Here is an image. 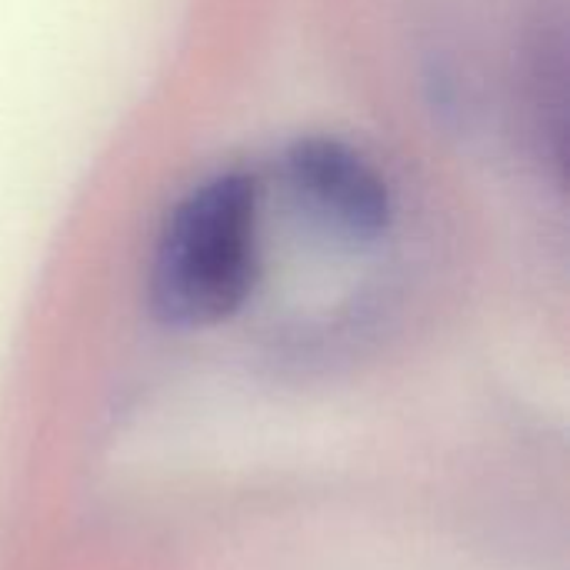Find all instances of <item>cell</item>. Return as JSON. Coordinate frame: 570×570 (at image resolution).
I'll use <instances>...</instances> for the list:
<instances>
[{
    "label": "cell",
    "mask_w": 570,
    "mask_h": 570,
    "mask_svg": "<svg viewBox=\"0 0 570 570\" xmlns=\"http://www.w3.org/2000/svg\"><path fill=\"white\" fill-rule=\"evenodd\" d=\"M257 277V184L244 170L214 174L164 220L150 264V311L167 327H210L247 304Z\"/></svg>",
    "instance_id": "6da1fadb"
},
{
    "label": "cell",
    "mask_w": 570,
    "mask_h": 570,
    "mask_svg": "<svg viewBox=\"0 0 570 570\" xmlns=\"http://www.w3.org/2000/svg\"><path fill=\"white\" fill-rule=\"evenodd\" d=\"M284 177L297 204L347 244H377L387 234L391 190L354 147L327 137L297 140L284 157Z\"/></svg>",
    "instance_id": "7a4b0ae2"
}]
</instances>
